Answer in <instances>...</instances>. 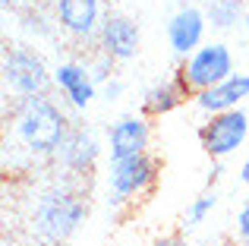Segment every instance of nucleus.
Masks as SVG:
<instances>
[{
    "label": "nucleus",
    "mask_w": 249,
    "mask_h": 246,
    "mask_svg": "<svg viewBox=\"0 0 249 246\" xmlns=\"http://www.w3.org/2000/svg\"><path fill=\"white\" fill-rule=\"evenodd\" d=\"M89 202L73 183H51L38 190L29 209V234L41 246H60L79 230Z\"/></svg>",
    "instance_id": "1"
},
{
    "label": "nucleus",
    "mask_w": 249,
    "mask_h": 246,
    "mask_svg": "<svg viewBox=\"0 0 249 246\" xmlns=\"http://www.w3.org/2000/svg\"><path fill=\"white\" fill-rule=\"evenodd\" d=\"M214 205H218V190H214V186L202 190L199 196L189 202V209H186V228H199V224L214 211Z\"/></svg>",
    "instance_id": "16"
},
{
    "label": "nucleus",
    "mask_w": 249,
    "mask_h": 246,
    "mask_svg": "<svg viewBox=\"0 0 249 246\" xmlns=\"http://www.w3.org/2000/svg\"><path fill=\"white\" fill-rule=\"evenodd\" d=\"M54 86L60 88V95L67 98V105L76 107V111H85V107L98 98L95 73H91L89 63H79V60L57 63L54 67Z\"/></svg>",
    "instance_id": "10"
},
{
    "label": "nucleus",
    "mask_w": 249,
    "mask_h": 246,
    "mask_svg": "<svg viewBox=\"0 0 249 246\" xmlns=\"http://www.w3.org/2000/svg\"><path fill=\"white\" fill-rule=\"evenodd\" d=\"M148 139H152V129H148L145 114H126V117L114 120L107 129L110 161H126V158L148 152Z\"/></svg>",
    "instance_id": "9"
},
{
    "label": "nucleus",
    "mask_w": 249,
    "mask_h": 246,
    "mask_svg": "<svg viewBox=\"0 0 249 246\" xmlns=\"http://www.w3.org/2000/svg\"><path fill=\"white\" fill-rule=\"evenodd\" d=\"M180 73H183V79H186L189 92L199 95V92H205V88H212V86H218V82H224V79L233 76V54H231V48L221 44V41L202 44L196 54H189L186 60H183Z\"/></svg>",
    "instance_id": "5"
},
{
    "label": "nucleus",
    "mask_w": 249,
    "mask_h": 246,
    "mask_svg": "<svg viewBox=\"0 0 249 246\" xmlns=\"http://www.w3.org/2000/svg\"><path fill=\"white\" fill-rule=\"evenodd\" d=\"M246 98H249V73H233L231 79L193 95V105L212 117V114H224V111L240 107V101H246Z\"/></svg>",
    "instance_id": "13"
},
{
    "label": "nucleus",
    "mask_w": 249,
    "mask_h": 246,
    "mask_svg": "<svg viewBox=\"0 0 249 246\" xmlns=\"http://www.w3.org/2000/svg\"><path fill=\"white\" fill-rule=\"evenodd\" d=\"M3 246H19V243L16 240H3Z\"/></svg>",
    "instance_id": "22"
},
{
    "label": "nucleus",
    "mask_w": 249,
    "mask_h": 246,
    "mask_svg": "<svg viewBox=\"0 0 249 246\" xmlns=\"http://www.w3.org/2000/svg\"><path fill=\"white\" fill-rule=\"evenodd\" d=\"M98 95H101L104 101H117V98H120V95H123V82L117 79V76H110V79L104 82L101 88H98Z\"/></svg>",
    "instance_id": "17"
},
{
    "label": "nucleus",
    "mask_w": 249,
    "mask_h": 246,
    "mask_svg": "<svg viewBox=\"0 0 249 246\" xmlns=\"http://www.w3.org/2000/svg\"><path fill=\"white\" fill-rule=\"evenodd\" d=\"M70 120L60 105L48 98V95H35V98H22L13 111V133L22 142V148L35 158H54L60 145L70 136Z\"/></svg>",
    "instance_id": "2"
},
{
    "label": "nucleus",
    "mask_w": 249,
    "mask_h": 246,
    "mask_svg": "<svg viewBox=\"0 0 249 246\" xmlns=\"http://www.w3.org/2000/svg\"><path fill=\"white\" fill-rule=\"evenodd\" d=\"M205 25H208L205 10H199V6H183V10H177L167 22L170 51H174L177 57H183V60H186L189 54H196V51L202 48V38H205Z\"/></svg>",
    "instance_id": "12"
},
{
    "label": "nucleus",
    "mask_w": 249,
    "mask_h": 246,
    "mask_svg": "<svg viewBox=\"0 0 249 246\" xmlns=\"http://www.w3.org/2000/svg\"><path fill=\"white\" fill-rule=\"evenodd\" d=\"M240 183H249V155H246L243 167H240Z\"/></svg>",
    "instance_id": "20"
},
{
    "label": "nucleus",
    "mask_w": 249,
    "mask_h": 246,
    "mask_svg": "<svg viewBox=\"0 0 249 246\" xmlns=\"http://www.w3.org/2000/svg\"><path fill=\"white\" fill-rule=\"evenodd\" d=\"M189 95L193 92H189L183 73L177 70L174 76H167L164 82H155V86L142 95V114H145V117H164V114L177 111Z\"/></svg>",
    "instance_id": "14"
},
{
    "label": "nucleus",
    "mask_w": 249,
    "mask_h": 246,
    "mask_svg": "<svg viewBox=\"0 0 249 246\" xmlns=\"http://www.w3.org/2000/svg\"><path fill=\"white\" fill-rule=\"evenodd\" d=\"M16 3H19V0H0V6H3V10H13Z\"/></svg>",
    "instance_id": "21"
},
{
    "label": "nucleus",
    "mask_w": 249,
    "mask_h": 246,
    "mask_svg": "<svg viewBox=\"0 0 249 246\" xmlns=\"http://www.w3.org/2000/svg\"><path fill=\"white\" fill-rule=\"evenodd\" d=\"M54 19L67 35L89 41L101 32V0H54Z\"/></svg>",
    "instance_id": "11"
},
{
    "label": "nucleus",
    "mask_w": 249,
    "mask_h": 246,
    "mask_svg": "<svg viewBox=\"0 0 249 246\" xmlns=\"http://www.w3.org/2000/svg\"><path fill=\"white\" fill-rule=\"evenodd\" d=\"M3 88L10 95H16V101L44 95L48 86L54 82V70H48L44 57L29 44H13L3 51Z\"/></svg>",
    "instance_id": "3"
},
{
    "label": "nucleus",
    "mask_w": 249,
    "mask_h": 246,
    "mask_svg": "<svg viewBox=\"0 0 249 246\" xmlns=\"http://www.w3.org/2000/svg\"><path fill=\"white\" fill-rule=\"evenodd\" d=\"M246 29H249V16H246Z\"/></svg>",
    "instance_id": "23"
},
{
    "label": "nucleus",
    "mask_w": 249,
    "mask_h": 246,
    "mask_svg": "<svg viewBox=\"0 0 249 246\" xmlns=\"http://www.w3.org/2000/svg\"><path fill=\"white\" fill-rule=\"evenodd\" d=\"M155 177H158V161L148 152L136 155L126 161H110L107 174V205L120 209V205L133 202L136 196H142L145 190H152Z\"/></svg>",
    "instance_id": "4"
},
{
    "label": "nucleus",
    "mask_w": 249,
    "mask_h": 246,
    "mask_svg": "<svg viewBox=\"0 0 249 246\" xmlns=\"http://www.w3.org/2000/svg\"><path fill=\"white\" fill-rule=\"evenodd\" d=\"M233 228H237V237H240V240L249 243V202L237 211V224H233Z\"/></svg>",
    "instance_id": "18"
},
{
    "label": "nucleus",
    "mask_w": 249,
    "mask_h": 246,
    "mask_svg": "<svg viewBox=\"0 0 249 246\" xmlns=\"http://www.w3.org/2000/svg\"><path fill=\"white\" fill-rule=\"evenodd\" d=\"M249 136V114L243 107H233L224 114H212L199 129V142L212 161H224L233 155Z\"/></svg>",
    "instance_id": "6"
},
{
    "label": "nucleus",
    "mask_w": 249,
    "mask_h": 246,
    "mask_svg": "<svg viewBox=\"0 0 249 246\" xmlns=\"http://www.w3.org/2000/svg\"><path fill=\"white\" fill-rule=\"evenodd\" d=\"M152 246H186V243H183L180 234H167V237H158Z\"/></svg>",
    "instance_id": "19"
},
{
    "label": "nucleus",
    "mask_w": 249,
    "mask_h": 246,
    "mask_svg": "<svg viewBox=\"0 0 249 246\" xmlns=\"http://www.w3.org/2000/svg\"><path fill=\"white\" fill-rule=\"evenodd\" d=\"M240 13H243V3L240 0H208L205 19L212 29H231L233 22H240Z\"/></svg>",
    "instance_id": "15"
},
{
    "label": "nucleus",
    "mask_w": 249,
    "mask_h": 246,
    "mask_svg": "<svg viewBox=\"0 0 249 246\" xmlns=\"http://www.w3.org/2000/svg\"><path fill=\"white\" fill-rule=\"evenodd\" d=\"M98 48L114 63H126L139 54V25L123 13H107L98 32Z\"/></svg>",
    "instance_id": "8"
},
{
    "label": "nucleus",
    "mask_w": 249,
    "mask_h": 246,
    "mask_svg": "<svg viewBox=\"0 0 249 246\" xmlns=\"http://www.w3.org/2000/svg\"><path fill=\"white\" fill-rule=\"evenodd\" d=\"M98 155H101V145H98V136L91 133L89 126H73L67 136V142L60 145V152L54 155V161L70 174V177H91L98 164Z\"/></svg>",
    "instance_id": "7"
}]
</instances>
